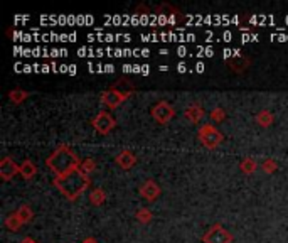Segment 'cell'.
Segmentation results:
<instances>
[{
  "mask_svg": "<svg viewBox=\"0 0 288 243\" xmlns=\"http://www.w3.org/2000/svg\"><path fill=\"white\" fill-rule=\"evenodd\" d=\"M54 186L69 199H76L89 186V178L81 169H76V171H71L64 176L54 178Z\"/></svg>",
  "mask_w": 288,
  "mask_h": 243,
  "instance_id": "obj_1",
  "label": "cell"
},
{
  "mask_svg": "<svg viewBox=\"0 0 288 243\" xmlns=\"http://www.w3.org/2000/svg\"><path fill=\"white\" fill-rule=\"evenodd\" d=\"M47 167L51 169L52 172L57 176H64L71 171H76L78 166H80V160H78L76 154L69 149L68 146H61L52 152L47 157Z\"/></svg>",
  "mask_w": 288,
  "mask_h": 243,
  "instance_id": "obj_2",
  "label": "cell"
},
{
  "mask_svg": "<svg viewBox=\"0 0 288 243\" xmlns=\"http://www.w3.org/2000/svg\"><path fill=\"white\" fill-rule=\"evenodd\" d=\"M199 139L207 149H214V147H217L221 141H223V134L214 125H209L207 123V125H203V129L199 130Z\"/></svg>",
  "mask_w": 288,
  "mask_h": 243,
  "instance_id": "obj_3",
  "label": "cell"
},
{
  "mask_svg": "<svg viewBox=\"0 0 288 243\" xmlns=\"http://www.w3.org/2000/svg\"><path fill=\"white\" fill-rule=\"evenodd\" d=\"M233 237L228 230H224L221 225H214L209 228V232L204 235V243H231Z\"/></svg>",
  "mask_w": 288,
  "mask_h": 243,
  "instance_id": "obj_4",
  "label": "cell"
},
{
  "mask_svg": "<svg viewBox=\"0 0 288 243\" xmlns=\"http://www.w3.org/2000/svg\"><path fill=\"white\" fill-rule=\"evenodd\" d=\"M174 115H175V110L172 108V105L167 101H159L157 105L152 106V117H154L159 123H167Z\"/></svg>",
  "mask_w": 288,
  "mask_h": 243,
  "instance_id": "obj_5",
  "label": "cell"
},
{
  "mask_svg": "<svg viewBox=\"0 0 288 243\" xmlns=\"http://www.w3.org/2000/svg\"><path fill=\"white\" fill-rule=\"evenodd\" d=\"M93 127L100 132V134H108V132L115 127V118L108 112L103 110V112H100L93 118Z\"/></svg>",
  "mask_w": 288,
  "mask_h": 243,
  "instance_id": "obj_6",
  "label": "cell"
},
{
  "mask_svg": "<svg viewBox=\"0 0 288 243\" xmlns=\"http://www.w3.org/2000/svg\"><path fill=\"white\" fill-rule=\"evenodd\" d=\"M128 93H123V92H117V90H110V92H105L101 95V101L105 103L108 108H117L118 105L126 100Z\"/></svg>",
  "mask_w": 288,
  "mask_h": 243,
  "instance_id": "obj_7",
  "label": "cell"
},
{
  "mask_svg": "<svg viewBox=\"0 0 288 243\" xmlns=\"http://www.w3.org/2000/svg\"><path fill=\"white\" fill-rule=\"evenodd\" d=\"M15 172H19V167L15 166V162L10 157H3L0 162V176L2 179H10L12 176H15Z\"/></svg>",
  "mask_w": 288,
  "mask_h": 243,
  "instance_id": "obj_8",
  "label": "cell"
},
{
  "mask_svg": "<svg viewBox=\"0 0 288 243\" xmlns=\"http://www.w3.org/2000/svg\"><path fill=\"white\" fill-rule=\"evenodd\" d=\"M140 193H142V196L145 197V199L152 201L160 194V188L154 183V181H147V183H143V186L140 188Z\"/></svg>",
  "mask_w": 288,
  "mask_h": 243,
  "instance_id": "obj_9",
  "label": "cell"
},
{
  "mask_svg": "<svg viewBox=\"0 0 288 243\" xmlns=\"http://www.w3.org/2000/svg\"><path fill=\"white\" fill-rule=\"evenodd\" d=\"M186 118L187 120H191L192 123H197L201 120V118L204 117V110L201 108L199 105H191V106H187L186 108Z\"/></svg>",
  "mask_w": 288,
  "mask_h": 243,
  "instance_id": "obj_10",
  "label": "cell"
},
{
  "mask_svg": "<svg viewBox=\"0 0 288 243\" xmlns=\"http://www.w3.org/2000/svg\"><path fill=\"white\" fill-rule=\"evenodd\" d=\"M135 155L131 154L130 150H123L122 154H118L117 155V162L120 164L122 167H125V169H128V167H131L135 164Z\"/></svg>",
  "mask_w": 288,
  "mask_h": 243,
  "instance_id": "obj_11",
  "label": "cell"
},
{
  "mask_svg": "<svg viewBox=\"0 0 288 243\" xmlns=\"http://www.w3.org/2000/svg\"><path fill=\"white\" fill-rule=\"evenodd\" d=\"M19 172H20V174H22L26 179H31L32 176L36 174V166L31 162V160H24L22 166L19 167Z\"/></svg>",
  "mask_w": 288,
  "mask_h": 243,
  "instance_id": "obj_12",
  "label": "cell"
},
{
  "mask_svg": "<svg viewBox=\"0 0 288 243\" xmlns=\"http://www.w3.org/2000/svg\"><path fill=\"white\" fill-rule=\"evenodd\" d=\"M5 225L9 226L10 230H17L20 225H22V220L19 218L17 213H14V215H9L5 218Z\"/></svg>",
  "mask_w": 288,
  "mask_h": 243,
  "instance_id": "obj_13",
  "label": "cell"
},
{
  "mask_svg": "<svg viewBox=\"0 0 288 243\" xmlns=\"http://www.w3.org/2000/svg\"><path fill=\"white\" fill-rule=\"evenodd\" d=\"M89 199H91L93 204H101L103 201H105V193H103L101 188H96L91 191V194H89Z\"/></svg>",
  "mask_w": 288,
  "mask_h": 243,
  "instance_id": "obj_14",
  "label": "cell"
},
{
  "mask_svg": "<svg viewBox=\"0 0 288 243\" xmlns=\"http://www.w3.org/2000/svg\"><path fill=\"white\" fill-rule=\"evenodd\" d=\"M17 215H19L20 220H22V223H26V221H29L32 218V211H31V208H29V206H20Z\"/></svg>",
  "mask_w": 288,
  "mask_h": 243,
  "instance_id": "obj_15",
  "label": "cell"
},
{
  "mask_svg": "<svg viewBox=\"0 0 288 243\" xmlns=\"http://www.w3.org/2000/svg\"><path fill=\"white\" fill-rule=\"evenodd\" d=\"M241 169H243L245 172H253L254 169H256V162H254L253 159H249V157H248V159H245V160L241 162Z\"/></svg>",
  "mask_w": 288,
  "mask_h": 243,
  "instance_id": "obj_16",
  "label": "cell"
},
{
  "mask_svg": "<svg viewBox=\"0 0 288 243\" xmlns=\"http://www.w3.org/2000/svg\"><path fill=\"white\" fill-rule=\"evenodd\" d=\"M258 122L261 123V125H268V123H271V120H273V115H271L270 112H266V110H263V112L258 115Z\"/></svg>",
  "mask_w": 288,
  "mask_h": 243,
  "instance_id": "obj_17",
  "label": "cell"
},
{
  "mask_svg": "<svg viewBox=\"0 0 288 243\" xmlns=\"http://www.w3.org/2000/svg\"><path fill=\"white\" fill-rule=\"evenodd\" d=\"M81 171H83L84 172V174H88V172H91L93 171V169H94V162H93V160L91 159H88V160H84V162L83 164H81Z\"/></svg>",
  "mask_w": 288,
  "mask_h": 243,
  "instance_id": "obj_18",
  "label": "cell"
},
{
  "mask_svg": "<svg viewBox=\"0 0 288 243\" xmlns=\"http://www.w3.org/2000/svg\"><path fill=\"white\" fill-rule=\"evenodd\" d=\"M137 216H138V220H140V221H150L152 213L149 211V209H140Z\"/></svg>",
  "mask_w": 288,
  "mask_h": 243,
  "instance_id": "obj_19",
  "label": "cell"
},
{
  "mask_svg": "<svg viewBox=\"0 0 288 243\" xmlns=\"http://www.w3.org/2000/svg\"><path fill=\"white\" fill-rule=\"evenodd\" d=\"M223 117H224V112H223L221 108H216V110L212 112V118H214L216 122H217V120H221Z\"/></svg>",
  "mask_w": 288,
  "mask_h": 243,
  "instance_id": "obj_20",
  "label": "cell"
},
{
  "mask_svg": "<svg viewBox=\"0 0 288 243\" xmlns=\"http://www.w3.org/2000/svg\"><path fill=\"white\" fill-rule=\"evenodd\" d=\"M265 169L266 171H271V169H275V160H271V159H268V160H265Z\"/></svg>",
  "mask_w": 288,
  "mask_h": 243,
  "instance_id": "obj_21",
  "label": "cell"
},
{
  "mask_svg": "<svg viewBox=\"0 0 288 243\" xmlns=\"http://www.w3.org/2000/svg\"><path fill=\"white\" fill-rule=\"evenodd\" d=\"M196 71H199V73L204 71V63H197L196 64Z\"/></svg>",
  "mask_w": 288,
  "mask_h": 243,
  "instance_id": "obj_22",
  "label": "cell"
},
{
  "mask_svg": "<svg viewBox=\"0 0 288 243\" xmlns=\"http://www.w3.org/2000/svg\"><path fill=\"white\" fill-rule=\"evenodd\" d=\"M83 243H98V242L94 240V238H86V240H84Z\"/></svg>",
  "mask_w": 288,
  "mask_h": 243,
  "instance_id": "obj_23",
  "label": "cell"
},
{
  "mask_svg": "<svg viewBox=\"0 0 288 243\" xmlns=\"http://www.w3.org/2000/svg\"><path fill=\"white\" fill-rule=\"evenodd\" d=\"M177 69H179V71H186V64L180 63V64H179V68H177Z\"/></svg>",
  "mask_w": 288,
  "mask_h": 243,
  "instance_id": "obj_24",
  "label": "cell"
},
{
  "mask_svg": "<svg viewBox=\"0 0 288 243\" xmlns=\"http://www.w3.org/2000/svg\"><path fill=\"white\" fill-rule=\"evenodd\" d=\"M22 243H36V242L32 240V238H24V240H22Z\"/></svg>",
  "mask_w": 288,
  "mask_h": 243,
  "instance_id": "obj_25",
  "label": "cell"
}]
</instances>
